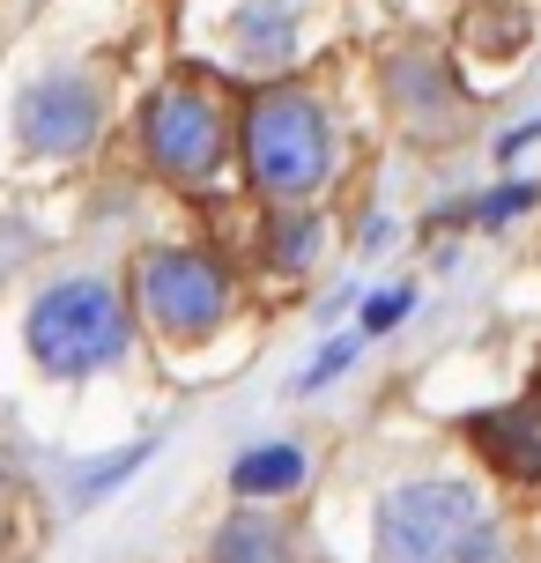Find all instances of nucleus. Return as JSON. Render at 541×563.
I'll return each mask as SVG.
<instances>
[{
    "mask_svg": "<svg viewBox=\"0 0 541 563\" xmlns=\"http://www.w3.org/2000/svg\"><path fill=\"white\" fill-rule=\"evenodd\" d=\"M312 253H319V223L312 216L283 223V238H275V267H312Z\"/></svg>",
    "mask_w": 541,
    "mask_h": 563,
    "instance_id": "nucleus-13",
    "label": "nucleus"
},
{
    "mask_svg": "<svg viewBox=\"0 0 541 563\" xmlns=\"http://www.w3.org/2000/svg\"><path fill=\"white\" fill-rule=\"evenodd\" d=\"M15 141L30 156H82L97 141V89L75 75H45L15 97Z\"/></svg>",
    "mask_w": 541,
    "mask_h": 563,
    "instance_id": "nucleus-6",
    "label": "nucleus"
},
{
    "mask_svg": "<svg viewBox=\"0 0 541 563\" xmlns=\"http://www.w3.org/2000/svg\"><path fill=\"white\" fill-rule=\"evenodd\" d=\"M534 186H505V194H489L483 200V223H512V216H519V208H534Z\"/></svg>",
    "mask_w": 541,
    "mask_h": 563,
    "instance_id": "nucleus-15",
    "label": "nucleus"
},
{
    "mask_svg": "<svg viewBox=\"0 0 541 563\" xmlns=\"http://www.w3.org/2000/svg\"><path fill=\"white\" fill-rule=\"evenodd\" d=\"M216 563H289V534L275 527V519L238 511L223 534H216Z\"/></svg>",
    "mask_w": 541,
    "mask_h": 563,
    "instance_id": "nucleus-10",
    "label": "nucleus"
},
{
    "mask_svg": "<svg viewBox=\"0 0 541 563\" xmlns=\"http://www.w3.org/2000/svg\"><path fill=\"white\" fill-rule=\"evenodd\" d=\"M527 141H541V126H512V134L497 141V156H519V148H527Z\"/></svg>",
    "mask_w": 541,
    "mask_h": 563,
    "instance_id": "nucleus-16",
    "label": "nucleus"
},
{
    "mask_svg": "<svg viewBox=\"0 0 541 563\" xmlns=\"http://www.w3.org/2000/svg\"><path fill=\"white\" fill-rule=\"evenodd\" d=\"M30 356H37V371H53V378H89V371H104L126 356V341H134V327H126V305L112 297V282H53L37 305H30Z\"/></svg>",
    "mask_w": 541,
    "mask_h": 563,
    "instance_id": "nucleus-1",
    "label": "nucleus"
},
{
    "mask_svg": "<svg viewBox=\"0 0 541 563\" xmlns=\"http://www.w3.org/2000/svg\"><path fill=\"white\" fill-rule=\"evenodd\" d=\"M245 164L267 200H305L334 164V134L305 89H260L245 112Z\"/></svg>",
    "mask_w": 541,
    "mask_h": 563,
    "instance_id": "nucleus-2",
    "label": "nucleus"
},
{
    "mask_svg": "<svg viewBox=\"0 0 541 563\" xmlns=\"http://www.w3.org/2000/svg\"><path fill=\"white\" fill-rule=\"evenodd\" d=\"M142 141H148V164L164 170V178H208V170L223 164V112L200 97V89H164V97H148L142 112Z\"/></svg>",
    "mask_w": 541,
    "mask_h": 563,
    "instance_id": "nucleus-5",
    "label": "nucleus"
},
{
    "mask_svg": "<svg viewBox=\"0 0 541 563\" xmlns=\"http://www.w3.org/2000/svg\"><path fill=\"white\" fill-rule=\"evenodd\" d=\"M475 438L483 452L519 482H541V408L519 400V408H497V416H475Z\"/></svg>",
    "mask_w": 541,
    "mask_h": 563,
    "instance_id": "nucleus-7",
    "label": "nucleus"
},
{
    "mask_svg": "<svg viewBox=\"0 0 541 563\" xmlns=\"http://www.w3.org/2000/svg\"><path fill=\"white\" fill-rule=\"evenodd\" d=\"M349 364H356V334L327 341V349H319V356H312V371H305V378H297V394H319V386H334V378H342Z\"/></svg>",
    "mask_w": 541,
    "mask_h": 563,
    "instance_id": "nucleus-12",
    "label": "nucleus"
},
{
    "mask_svg": "<svg viewBox=\"0 0 541 563\" xmlns=\"http://www.w3.org/2000/svg\"><path fill=\"white\" fill-rule=\"evenodd\" d=\"M134 289H142V319L164 341H208L230 319V282L200 253H148Z\"/></svg>",
    "mask_w": 541,
    "mask_h": 563,
    "instance_id": "nucleus-4",
    "label": "nucleus"
},
{
    "mask_svg": "<svg viewBox=\"0 0 541 563\" xmlns=\"http://www.w3.org/2000/svg\"><path fill=\"white\" fill-rule=\"evenodd\" d=\"M408 311H416V289H378V297L364 305V334H394Z\"/></svg>",
    "mask_w": 541,
    "mask_h": 563,
    "instance_id": "nucleus-14",
    "label": "nucleus"
},
{
    "mask_svg": "<svg viewBox=\"0 0 541 563\" xmlns=\"http://www.w3.org/2000/svg\"><path fill=\"white\" fill-rule=\"evenodd\" d=\"M305 482V452L297 445H260L230 467V489L238 497H275V489H297Z\"/></svg>",
    "mask_w": 541,
    "mask_h": 563,
    "instance_id": "nucleus-9",
    "label": "nucleus"
},
{
    "mask_svg": "<svg viewBox=\"0 0 541 563\" xmlns=\"http://www.w3.org/2000/svg\"><path fill=\"white\" fill-rule=\"evenodd\" d=\"M483 534V497L467 482H408L378 505V563H460Z\"/></svg>",
    "mask_w": 541,
    "mask_h": 563,
    "instance_id": "nucleus-3",
    "label": "nucleus"
},
{
    "mask_svg": "<svg viewBox=\"0 0 541 563\" xmlns=\"http://www.w3.org/2000/svg\"><path fill=\"white\" fill-rule=\"evenodd\" d=\"M230 37H238L245 59H289L297 53V15H289L283 0H253V8H238Z\"/></svg>",
    "mask_w": 541,
    "mask_h": 563,
    "instance_id": "nucleus-8",
    "label": "nucleus"
},
{
    "mask_svg": "<svg viewBox=\"0 0 541 563\" xmlns=\"http://www.w3.org/2000/svg\"><path fill=\"white\" fill-rule=\"evenodd\" d=\"M148 452H156V445L142 438V445H126L119 460H97V467H82V475H75V505H97L104 489H119V482H126V475H134V467L148 460Z\"/></svg>",
    "mask_w": 541,
    "mask_h": 563,
    "instance_id": "nucleus-11",
    "label": "nucleus"
}]
</instances>
